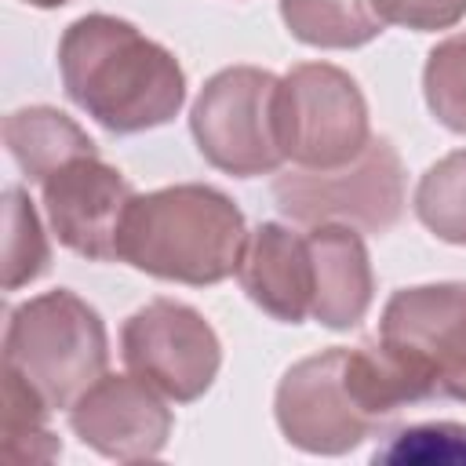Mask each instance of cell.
Returning <instances> with one entry per match:
<instances>
[{
    "instance_id": "22",
    "label": "cell",
    "mask_w": 466,
    "mask_h": 466,
    "mask_svg": "<svg viewBox=\"0 0 466 466\" xmlns=\"http://www.w3.org/2000/svg\"><path fill=\"white\" fill-rule=\"evenodd\" d=\"M29 7H62V4H69V0H25Z\"/></svg>"
},
{
    "instance_id": "2",
    "label": "cell",
    "mask_w": 466,
    "mask_h": 466,
    "mask_svg": "<svg viewBox=\"0 0 466 466\" xmlns=\"http://www.w3.org/2000/svg\"><path fill=\"white\" fill-rule=\"evenodd\" d=\"M58 69L66 95L116 135L160 127L186 102L178 58L113 15L76 18L62 33Z\"/></svg>"
},
{
    "instance_id": "6",
    "label": "cell",
    "mask_w": 466,
    "mask_h": 466,
    "mask_svg": "<svg viewBox=\"0 0 466 466\" xmlns=\"http://www.w3.org/2000/svg\"><path fill=\"white\" fill-rule=\"evenodd\" d=\"M273 200L291 222H342L386 233L404 211V167L386 138H371L350 164L295 167L273 182Z\"/></svg>"
},
{
    "instance_id": "3",
    "label": "cell",
    "mask_w": 466,
    "mask_h": 466,
    "mask_svg": "<svg viewBox=\"0 0 466 466\" xmlns=\"http://www.w3.org/2000/svg\"><path fill=\"white\" fill-rule=\"evenodd\" d=\"M244 240V215L222 189L182 182L131 197L116 258L149 277L204 288L237 273Z\"/></svg>"
},
{
    "instance_id": "4",
    "label": "cell",
    "mask_w": 466,
    "mask_h": 466,
    "mask_svg": "<svg viewBox=\"0 0 466 466\" xmlns=\"http://www.w3.org/2000/svg\"><path fill=\"white\" fill-rule=\"evenodd\" d=\"M109 342L102 317L73 291H44L7 313L4 368H15L47 404L69 408L106 375Z\"/></svg>"
},
{
    "instance_id": "5",
    "label": "cell",
    "mask_w": 466,
    "mask_h": 466,
    "mask_svg": "<svg viewBox=\"0 0 466 466\" xmlns=\"http://www.w3.org/2000/svg\"><path fill=\"white\" fill-rule=\"evenodd\" d=\"M273 124L280 153L295 167H339L371 142L357 80L328 62H302L280 76Z\"/></svg>"
},
{
    "instance_id": "7",
    "label": "cell",
    "mask_w": 466,
    "mask_h": 466,
    "mask_svg": "<svg viewBox=\"0 0 466 466\" xmlns=\"http://www.w3.org/2000/svg\"><path fill=\"white\" fill-rule=\"evenodd\" d=\"M280 76L258 66H229L215 73L189 113V131L200 157L226 175H269L284 164L273 98Z\"/></svg>"
},
{
    "instance_id": "19",
    "label": "cell",
    "mask_w": 466,
    "mask_h": 466,
    "mask_svg": "<svg viewBox=\"0 0 466 466\" xmlns=\"http://www.w3.org/2000/svg\"><path fill=\"white\" fill-rule=\"evenodd\" d=\"M422 95L437 124L455 135H466V33L441 40L426 55Z\"/></svg>"
},
{
    "instance_id": "11",
    "label": "cell",
    "mask_w": 466,
    "mask_h": 466,
    "mask_svg": "<svg viewBox=\"0 0 466 466\" xmlns=\"http://www.w3.org/2000/svg\"><path fill=\"white\" fill-rule=\"evenodd\" d=\"M160 397L135 371L102 375L69 404V426L98 455L142 462L160 455L171 437V411Z\"/></svg>"
},
{
    "instance_id": "18",
    "label": "cell",
    "mask_w": 466,
    "mask_h": 466,
    "mask_svg": "<svg viewBox=\"0 0 466 466\" xmlns=\"http://www.w3.org/2000/svg\"><path fill=\"white\" fill-rule=\"evenodd\" d=\"M47 262H51V248L29 197L18 186H7L4 189V288L18 291L22 284H33L47 269Z\"/></svg>"
},
{
    "instance_id": "14",
    "label": "cell",
    "mask_w": 466,
    "mask_h": 466,
    "mask_svg": "<svg viewBox=\"0 0 466 466\" xmlns=\"http://www.w3.org/2000/svg\"><path fill=\"white\" fill-rule=\"evenodd\" d=\"M4 142L29 182H44L62 164L87 157V153H98L95 142L87 138V131L51 106L15 109L4 120Z\"/></svg>"
},
{
    "instance_id": "21",
    "label": "cell",
    "mask_w": 466,
    "mask_h": 466,
    "mask_svg": "<svg viewBox=\"0 0 466 466\" xmlns=\"http://www.w3.org/2000/svg\"><path fill=\"white\" fill-rule=\"evenodd\" d=\"M382 25H404L415 33L448 29L466 15V0H368Z\"/></svg>"
},
{
    "instance_id": "17",
    "label": "cell",
    "mask_w": 466,
    "mask_h": 466,
    "mask_svg": "<svg viewBox=\"0 0 466 466\" xmlns=\"http://www.w3.org/2000/svg\"><path fill=\"white\" fill-rule=\"evenodd\" d=\"M419 222L448 244H466V149L441 157L415 186Z\"/></svg>"
},
{
    "instance_id": "1",
    "label": "cell",
    "mask_w": 466,
    "mask_h": 466,
    "mask_svg": "<svg viewBox=\"0 0 466 466\" xmlns=\"http://www.w3.org/2000/svg\"><path fill=\"white\" fill-rule=\"evenodd\" d=\"M411 400L426 397L379 339L331 346L288 368L277 386V426L302 451L342 455Z\"/></svg>"
},
{
    "instance_id": "16",
    "label": "cell",
    "mask_w": 466,
    "mask_h": 466,
    "mask_svg": "<svg viewBox=\"0 0 466 466\" xmlns=\"http://www.w3.org/2000/svg\"><path fill=\"white\" fill-rule=\"evenodd\" d=\"M47 411L51 404L15 368H4V411H0L4 462H51L62 455L58 437L47 430Z\"/></svg>"
},
{
    "instance_id": "12",
    "label": "cell",
    "mask_w": 466,
    "mask_h": 466,
    "mask_svg": "<svg viewBox=\"0 0 466 466\" xmlns=\"http://www.w3.org/2000/svg\"><path fill=\"white\" fill-rule=\"evenodd\" d=\"M237 280L258 309L284 324H302L313 309V255L306 233L262 222L244 240Z\"/></svg>"
},
{
    "instance_id": "13",
    "label": "cell",
    "mask_w": 466,
    "mask_h": 466,
    "mask_svg": "<svg viewBox=\"0 0 466 466\" xmlns=\"http://www.w3.org/2000/svg\"><path fill=\"white\" fill-rule=\"evenodd\" d=\"M313 255V309L309 317L324 328L346 331L364 320L375 291L368 248L353 226L320 222L306 233Z\"/></svg>"
},
{
    "instance_id": "20",
    "label": "cell",
    "mask_w": 466,
    "mask_h": 466,
    "mask_svg": "<svg viewBox=\"0 0 466 466\" xmlns=\"http://www.w3.org/2000/svg\"><path fill=\"white\" fill-rule=\"evenodd\" d=\"M375 462H408V466H433V462H451L466 466V426L459 422H422L393 433L382 448L371 455Z\"/></svg>"
},
{
    "instance_id": "8",
    "label": "cell",
    "mask_w": 466,
    "mask_h": 466,
    "mask_svg": "<svg viewBox=\"0 0 466 466\" xmlns=\"http://www.w3.org/2000/svg\"><path fill=\"white\" fill-rule=\"evenodd\" d=\"M379 342L408 368L422 397L466 404V284L400 288L382 309Z\"/></svg>"
},
{
    "instance_id": "10",
    "label": "cell",
    "mask_w": 466,
    "mask_h": 466,
    "mask_svg": "<svg viewBox=\"0 0 466 466\" xmlns=\"http://www.w3.org/2000/svg\"><path fill=\"white\" fill-rule=\"evenodd\" d=\"M40 189L44 215L58 244L91 262L116 258V233L135 189L113 164H106L98 153L76 157L47 175Z\"/></svg>"
},
{
    "instance_id": "9",
    "label": "cell",
    "mask_w": 466,
    "mask_h": 466,
    "mask_svg": "<svg viewBox=\"0 0 466 466\" xmlns=\"http://www.w3.org/2000/svg\"><path fill=\"white\" fill-rule=\"evenodd\" d=\"M120 353L127 371L178 404L197 400L222 364L215 328L193 306L175 299L138 306L120 328Z\"/></svg>"
},
{
    "instance_id": "15",
    "label": "cell",
    "mask_w": 466,
    "mask_h": 466,
    "mask_svg": "<svg viewBox=\"0 0 466 466\" xmlns=\"http://www.w3.org/2000/svg\"><path fill=\"white\" fill-rule=\"evenodd\" d=\"M288 33L309 47H360L382 33L368 0H280Z\"/></svg>"
}]
</instances>
